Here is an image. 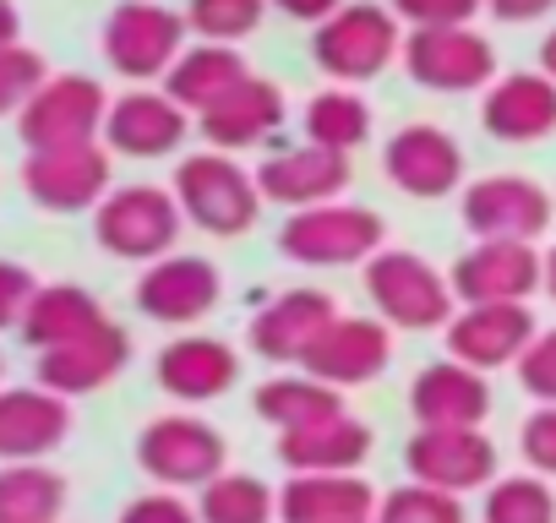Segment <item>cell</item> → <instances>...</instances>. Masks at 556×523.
<instances>
[{"label": "cell", "instance_id": "1", "mask_svg": "<svg viewBox=\"0 0 556 523\" xmlns=\"http://www.w3.org/2000/svg\"><path fill=\"white\" fill-rule=\"evenodd\" d=\"M361 284H366V301L371 311L393 328V333H431L458 317V295L447 284V273H437L426 256L415 251H399V245H382L366 268H361Z\"/></svg>", "mask_w": 556, "mask_h": 523}, {"label": "cell", "instance_id": "2", "mask_svg": "<svg viewBox=\"0 0 556 523\" xmlns=\"http://www.w3.org/2000/svg\"><path fill=\"white\" fill-rule=\"evenodd\" d=\"M169 191H175L186 224H197V229L213 234V240L245 234V229L256 224V213H262L256 175H251L235 153H218V148H202V153L180 158Z\"/></svg>", "mask_w": 556, "mask_h": 523}, {"label": "cell", "instance_id": "3", "mask_svg": "<svg viewBox=\"0 0 556 523\" xmlns=\"http://www.w3.org/2000/svg\"><path fill=\"white\" fill-rule=\"evenodd\" d=\"M399 55H404L399 17H393L388 7H377V0H350V7H339V12L317 28V39H312L317 72L333 77L339 88L382 77Z\"/></svg>", "mask_w": 556, "mask_h": 523}, {"label": "cell", "instance_id": "4", "mask_svg": "<svg viewBox=\"0 0 556 523\" xmlns=\"http://www.w3.org/2000/svg\"><path fill=\"white\" fill-rule=\"evenodd\" d=\"M388 229L361 202H323L306 213H290L278 229V251L301 268H366L382 251Z\"/></svg>", "mask_w": 556, "mask_h": 523}, {"label": "cell", "instance_id": "5", "mask_svg": "<svg viewBox=\"0 0 556 523\" xmlns=\"http://www.w3.org/2000/svg\"><path fill=\"white\" fill-rule=\"evenodd\" d=\"M180 229H186V213H180L175 191H164V186H115L93 207V240L121 262L175 256Z\"/></svg>", "mask_w": 556, "mask_h": 523}, {"label": "cell", "instance_id": "6", "mask_svg": "<svg viewBox=\"0 0 556 523\" xmlns=\"http://www.w3.org/2000/svg\"><path fill=\"white\" fill-rule=\"evenodd\" d=\"M137 463L159 490H202L229 469V442L197 414H159L137 436Z\"/></svg>", "mask_w": 556, "mask_h": 523}, {"label": "cell", "instance_id": "7", "mask_svg": "<svg viewBox=\"0 0 556 523\" xmlns=\"http://www.w3.org/2000/svg\"><path fill=\"white\" fill-rule=\"evenodd\" d=\"M186 12H169L159 0H121V7L104 17V61L110 72L131 77V82H153L169 77V66L186 55Z\"/></svg>", "mask_w": 556, "mask_h": 523}, {"label": "cell", "instance_id": "8", "mask_svg": "<svg viewBox=\"0 0 556 523\" xmlns=\"http://www.w3.org/2000/svg\"><path fill=\"white\" fill-rule=\"evenodd\" d=\"M110 120V93L83 77V72H61L50 77L17 115V137L28 142V153H50V148H83L99 142Z\"/></svg>", "mask_w": 556, "mask_h": 523}, {"label": "cell", "instance_id": "9", "mask_svg": "<svg viewBox=\"0 0 556 523\" xmlns=\"http://www.w3.org/2000/svg\"><path fill=\"white\" fill-rule=\"evenodd\" d=\"M502 452L496 442L480 431V425H458V431H437V425H420L409 442H404V469L415 485H431V490H447V496H469V490H491L502 474H496Z\"/></svg>", "mask_w": 556, "mask_h": 523}, {"label": "cell", "instance_id": "10", "mask_svg": "<svg viewBox=\"0 0 556 523\" xmlns=\"http://www.w3.org/2000/svg\"><path fill=\"white\" fill-rule=\"evenodd\" d=\"M458 306H529L545 290V251L529 240H475L447 273Z\"/></svg>", "mask_w": 556, "mask_h": 523}, {"label": "cell", "instance_id": "11", "mask_svg": "<svg viewBox=\"0 0 556 523\" xmlns=\"http://www.w3.org/2000/svg\"><path fill=\"white\" fill-rule=\"evenodd\" d=\"M399 61L426 93H475L496 82V44L475 28H409Z\"/></svg>", "mask_w": 556, "mask_h": 523}, {"label": "cell", "instance_id": "12", "mask_svg": "<svg viewBox=\"0 0 556 523\" xmlns=\"http://www.w3.org/2000/svg\"><path fill=\"white\" fill-rule=\"evenodd\" d=\"M458 218L475 240H540L556 218V202L529 175H480L458 196Z\"/></svg>", "mask_w": 556, "mask_h": 523}, {"label": "cell", "instance_id": "13", "mask_svg": "<svg viewBox=\"0 0 556 523\" xmlns=\"http://www.w3.org/2000/svg\"><path fill=\"white\" fill-rule=\"evenodd\" d=\"M131 301L159 328H197L224 301V273L207 256H159L142 268Z\"/></svg>", "mask_w": 556, "mask_h": 523}, {"label": "cell", "instance_id": "14", "mask_svg": "<svg viewBox=\"0 0 556 523\" xmlns=\"http://www.w3.org/2000/svg\"><path fill=\"white\" fill-rule=\"evenodd\" d=\"M388 366H393V328L382 317H333L295 371L344 393V387L377 382Z\"/></svg>", "mask_w": 556, "mask_h": 523}, {"label": "cell", "instance_id": "15", "mask_svg": "<svg viewBox=\"0 0 556 523\" xmlns=\"http://www.w3.org/2000/svg\"><path fill=\"white\" fill-rule=\"evenodd\" d=\"M256 191L262 202H278L290 213L323 207V202H344L350 191V153L317 148V142H295V148H278L256 164Z\"/></svg>", "mask_w": 556, "mask_h": 523}, {"label": "cell", "instance_id": "16", "mask_svg": "<svg viewBox=\"0 0 556 523\" xmlns=\"http://www.w3.org/2000/svg\"><path fill=\"white\" fill-rule=\"evenodd\" d=\"M382 169L404 196L437 202V196H453L464 186V148H458L453 131H442L431 120H409L404 131L388 137Z\"/></svg>", "mask_w": 556, "mask_h": 523}, {"label": "cell", "instance_id": "17", "mask_svg": "<svg viewBox=\"0 0 556 523\" xmlns=\"http://www.w3.org/2000/svg\"><path fill=\"white\" fill-rule=\"evenodd\" d=\"M23 191L45 213H88L110 196V148L83 142V148H50L28 153L23 164Z\"/></svg>", "mask_w": 556, "mask_h": 523}, {"label": "cell", "instance_id": "18", "mask_svg": "<svg viewBox=\"0 0 556 523\" xmlns=\"http://www.w3.org/2000/svg\"><path fill=\"white\" fill-rule=\"evenodd\" d=\"M339 317L333 295L328 290H285V295H273L251 328H245V344L256 349V360L267 366H301L306 349L323 339V328Z\"/></svg>", "mask_w": 556, "mask_h": 523}, {"label": "cell", "instance_id": "19", "mask_svg": "<svg viewBox=\"0 0 556 523\" xmlns=\"http://www.w3.org/2000/svg\"><path fill=\"white\" fill-rule=\"evenodd\" d=\"M126 366H131V333L121 322H99L93 333L39 355V387H50L72 404V398H88V393L110 387Z\"/></svg>", "mask_w": 556, "mask_h": 523}, {"label": "cell", "instance_id": "20", "mask_svg": "<svg viewBox=\"0 0 556 523\" xmlns=\"http://www.w3.org/2000/svg\"><path fill=\"white\" fill-rule=\"evenodd\" d=\"M534 333L540 322L529 306H458V317L447 322V355L475 371H502L523 360Z\"/></svg>", "mask_w": 556, "mask_h": 523}, {"label": "cell", "instance_id": "21", "mask_svg": "<svg viewBox=\"0 0 556 523\" xmlns=\"http://www.w3.org/2000/svg\"><path fill=\"white\" fill-rule=\"evenodd\" d=\"M191 137V115L153 88H131L121 99H110V120H104V148L121 158H164Z\"/></svg>", "mask_w": 556, "mask_h": 523}, {"label": "cell", "instance_id": "22", "mask_svg": "<svg viewBox=\"0 0 556 523\" xmlns=\"http://www.w3.org/2000/svg\"><path fill=\"white\" fill-rule=\"evenodd\" d=\"M72 436V404L50 387H0V463H45Z\"/></svg>", "mask_w": 556, "mask_h": 523}, {"label": "cell", "instance_id": "23", "mask_svg": "<svg viewBox=\"0 0 556 523\" xmlns=\"http://www.w3.org/2000/svg\"><path fill=\"white\" fill-rule=\"evenodd\" d=\"M409 414L415 425H437V431H458V425H485L491 414V382L485 371L464 366V360H431L415 371L409 382Z\"/></svg>", "mask_w": 556, "mask_h": 523}, {"label": "cell", "instance_id": "24", "mask_svg": "<svg viewBox=\"0 0 556 523\" xmlns=\"http://www.w3.org/2000/svg\"><path fill=\"white\" fill-rule=\"evenodd\" d=\"M480 126L507 142V148H529L545 142L556 131V82L545 72H507L485 88L480 99Z\"/></svg>", "mask_w": 556, "mask_h": 523}, {"label": "cell", "instance_id": "25", "mask_svg": "<svg viewBox=\"0 0 556 523\" xmlns=\"http://www.w3.org/2000/svg\"><path fill=\"white\" fill-rule=\"evenodd\" d=\"M153 377L180 404H213V398H224L240 382V349H229L213 333H186V339L159 349Z\"/></svg>", "mask_w": 556, "mask_h": 523}, {"label": "cell", "instance_id": "26", "mask_svg": "<svg viewBox=\"0 0 556 523\" xmlns=\"http://www.w3.org/2000/svg\"><path fill=\"white\" fill-rule=\"evenodd\" d=\"M285 115H290L285 88L251 72L224 104H213L207 115H197V131L207 137V148H218V153H240V148L267 142L278 126H285Z\"/></svg>", "mask_w": 556, "mask_h": 523}, {"label": "cell", "instance_id": "27", "mask_svg": "<svg viewBox=\"0 0 556 523\" xmlns=\"http://www.w3.org/2000/svg\"><path fill=\"white\" fill-rule=\"evenodd\" d=\"M377 501L361 474H290L278 490V523H371Z\"/></svg>", "mask_w": 556, "mask_h": 523}, {"label": "cell", "instance_id": "28", "mask_svg": "<svg viewBox=\"0 0 556 523\" xmlns=\"http://www.w3.org/2000/svg\"><path fill=\"white\" fill-rule=\"evenodd\" d=\"M366 458H371V425L355 414H333L278 436V463L290 474H361Z\"/></svg>", "mask_w": 556, "mask_h": 523}, {"label": "cell", "instance_id": "29", "mask_svg": "<svg viewBox=\"0 0 556 523\" xmlns=\"http://www.w3.org/2000/svg\"><path fill=\"white\" fill-rule=\"evenodd\" d=\"M251 77L245 55L235 44H186V55L169 66L164 93L186 110V115H207L213 104H224L240 82Z\"/></svg>", "mask_w": 556, "mask_h": 523}, {"label": "cell", "instance_id": "30", "mask_svg": "<svg viewBox=\"0 0 556 523\" xmlns=\"http://www.w3.org/2000/svg\"><path fill=\"white\" fill-rule=\"evenodd\" d=\"M99 322H110V317H104L93 290H83V284H39V295H34V306H28L17 333H23L28 349L45 355V349H61V344L93 333Z\"/></svg>", "mask_w": 556, "mask_h": 523}, {"label": "cell", "instance_id": "31", "mask_svg": "<svg viewBox=\"0 0 556 523\" xmlns=\"http://www.w3.org/2000/svg\"><path fill=\"white\" fill-rule=\"evenodd\" d=\"M251 409H256V420H267L278 436H285V431H301V425L344 414V393L317 382V377H306V371H278V377H267L251 393Z\"/></svg>", "mask_w": 556, "mask_h": 523}, {"label": "cell", "instance_id": "32", "mask_svg": "<svg viewBox=\"0 0 556 523\" xmlns=\"http://www.w3.org/2000/svg\"><path fill=\"white\" fill-rule=\"evenodd\" d=\"M66 496L72 485L50 463H0V523H61Z\"/></svg>", "mask_w": 556, "mask_h": 523}, {"label": "cell", "instance_id": "33", "mask_svg": "<svg viewBox=\"0 0 556 523\" xmlns=\"http://www.w3.org/2000/svg\"><path fill=\"white\" fill-rule=\"evenodd\" d=\"M197 518L202 523H278V490L256 474L224 469L213 485L197 490Z\"/></svg>", "mask_w": 556, "mask_h": 523}, {"label": "cell", "instance_id": "34", "mask_svg": "<svg viewBox=\"0 0 556 523\" xmlns=\"http://www.w3.org/2000/svg\"><path fill=\"white\" fill-rule=\"evenodd\" d=\"M371 137V104L355 88H328L306 104V142L333 148V153H355Z\"/></svg>", "mask_w": 556, "mask_h": 523}, {"label": "cell", "instance_id": "35", "mask_svg": "<svg viewBox=\"0 0 556 523\" xmlns=\"http://www.w3.org/2000/svg\"><path fill=\"white\" fill-rule=\"evenodd\" d=\"M480 523H556V490L540 474H502L485 490Z\"/></svg>", "mask_w": 556, "mask_h": 523}, {"label": "cell", "instance_id": "36", "mask_svg": "<svg viewBox=\"0 0 556 523\" xmlns=\"http://www.w3.org/2000/svg\"><path fill=\"white\" fill-rule=\"evenodd\" d=\"M267 0H186V28L202 44H240L262 28Z\"/></svg>", "mask_w": 556, "mask_h": 523}, {"label": "cell", "instance_id": "37", "mask_svg": "<svg viewBox=\"0 0 556 523\" xmlns=\"http://www.w3.org/2000/svg\"><path fill=\"white\" fill-rule=\"evenodd\" d=\"M371 523H469V507H464V496H447V490L409 480V485H399L377 501Z\"/></svg>", "mask_w": 556, "mask_h": 523}, {"label": "cell", "instance_id": "38", "mask_svg": "<svg viewBox=\"0 0 556 523\" xmlns=\"http://www.w3.org/2000/svg\"><path fill=\"white\" fill-rule=\"evenodd\" d=\"M50 82V66L39 50L28 44H7L0 50V115H23V104Z\"/></svg>", "mask_w": 556, "mask_h": 523}, {"label": "cell", "instance_id": "39", "mask_svg": "<svg viewBox=\"0 0 556 523\" xmlns=\"http://www.w3.org/2000/svg\"><path fill=\"white\" fill-rule=\"evenodd\" d=\"M485 0H388V12L409 28H469Z\"/></svg>", "mask_w": 556, "mask_h": 523}, {"label": "cell", "instance_id": "40", "mask_svg": "<svg viewBox=\"0 0 556 523\" xmlns=\"http://www.w3.org/2000/svg\"><path fill=\"white\" fill-rule=\"evenodd\" d=\"M518 382L534 404H556V328H540L518 360Z\"/></svg>", "mask_w": 556, "mask_h": 523}, {"label": "cell", "instance_id": "41", "mask_svg": "<svg viewBox=\"0 0 556 523\" xmlns=\"http://www.w3.org/2000/svg\"><path fill=\"white\" fill-rule=\"evenodd\" d=\"M518 452H523L529 474L556 480V404H540V409L523 420V431H518Z\"/></svg>", "mask_w": 556, "mask_h": 523}, {"label": "cell", "instance_id": "42", "mask_svg": "<svg viewBox=\"0 0 556 523\" xmlns=\"http://www.w3.org/2000/svg\"><path fill=\"white\" fill-rule=\"evenodd\" d=\"M115 523H202V518H197V501H186L180 490H159L153 485V490L131 496Z\"/></svg>", "mask_w": 556, "mask_h": 523}, {"label": "cell", "instance_id": "43", "mask_svg": "<svg viewBox=\"0 0 556 523\" xmlns=\"http://www.w3.org/2000/svg\"><path fill=\"white\" fill-rule=\"evenodd\" d=\"M34 295H39V279L23 268V262H7V256H0V333H7V328H23Z\"/></svg>", "mask_w": 556, "mask_h": 523}, {"label": "cell", "instance_id": "44", "mask_svg": "<svg viewBox=\"0 0 556 523\" xmlns=\"http://www.w3.org/2000/svg\"><path fill=\"white\" fill-rule=\"evenodd\" d=\"M551 7H556V0H485V12L496 23H540Z\"/></svg>", "mask_w": 556, "mask_h": 523}, {"label": "cell", "instance_id": "45", "mask_svg": "<svg viewBox=\"0 0 556 523\" xmlns=\"http://www.w3.org/2000/svg\"><path fill=\"white\" fill-rule=\"evenodd\" d=\"M267 7H278V12H285V17H295V23H328L339 7H350V0H267Z\"/></svg>", "mask_w": 556, "mask_h": 523}, {"label": "cell", "instance_id": "46", "mask_svg": "<svg viewBox=\"0 0 556 523\" xmlns=\"http://www.w3.org/2000/svg\"><path fill=\"white\" fill-rule=\"evenodd\" d=\"M7 44H23V12L12 7V0H0V50Z\"/></svg>", "mask_w": 556, "mask_h": 523}, {"label": "cell", "instance_id": "47", "mask_svg": "<svg viewBox=\"0 0 556 523\" xmlns=\"http://www.w3.org/2000/svg\"><path fill=\"white\" fill-rule=\"evenodd\" d=\"M540 72H545V77L556 82V28H551V34L540 39Z\"/></svg>", "mask_w": 556, "mask_h": 523}, {"label": "cell", "instance_id": "48", "mask_svg": "<svg viewBox=\"0 0 556 523\" xmlns=\"http://www.w3.org/2000/svg\"><path fill=\"white\" fill-rule=\"evenodd\" d=\"M545 295H551V301H556V245H551V251H545Z\"/></svg>", "mask_w": 556, "mask_h": 523}, {"label": "cell", "instance_id": "49", "mask_svg": "<svg viewBox=\"0 0 556 523\" xmlns=\"http://www.w3.org/2000/svg\"><path fill=\"white\" fill-rule=\"evenodd\" d=\"M0 371H7V360H0Z\"/></svg>", "mask_w": 556, "mask_h": 523}]
</instances>
